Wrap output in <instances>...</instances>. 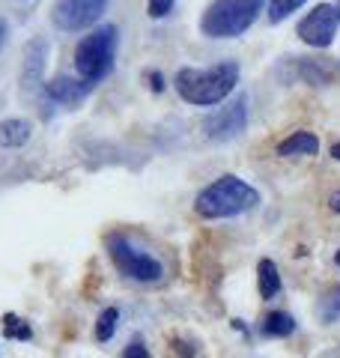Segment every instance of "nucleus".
Segmentation results:
<instances>
[{
    "label": "nucleus",
    "mask_w": 340,
    "mask_h": 358,
    "mask_svg": "<svg viewBox=\"0 0 340 358\" xmlns=\"http://www.w3.org/2000/svg\"><path fill=\"white\" fill-rule=\"evenodd\" d=\"M236 84H239V63L236 60H221L209 66V69H191V66H185L173 78L179 99H185L188 105H197V108L221 105L236 90Z\"/></svg>",
    "instance_id": "1"
},
{
    "label": "nucleus",
    "mask_w": 340,
    "mask_h": 358,
    "mask_svg": "<svg viewBox=\"0 0 340 358\" xmlns=\"http://www.w3.org/2000/svg\"><path fill=\"white\" fill-rule=\"evenodd\" d=\"M260 203V192L254 185H248L245 179L227 173L218 176L212 185H206L194 200V209L200 218H236L242 212L254 209Z\"/></svg>",
    "instance_id": "2"
},
{
    "label": "nucleus",
    "mask_w": 340,
    "mask_h": 358,
    "mask_svg": "<svg viewBox=\"0 0 340 358\" xmlns=\"http://www.w3.org/2000/svg\"><path fill=\"white\" fill-rule=\"evenodd\" d=\"M117 27L105 24L75 45V72L84 84H99L113 72V57H117Z\"/></svg>",
    "instance_id": "3"
},
{
    "label": "nucleus",
    "mask_w": 340,
    "mask_h": 358,
    "mask_svg": "<svg viewBox=\"0 0 340 358\" xmlns=\"http://www.w3.org/2000/svg\"><path fill=\"white\" fill-rule=\"evenodd\" d=\"M263 0H212L200 18V33L209 39H236L257 21Z\"/></svg>",
    "instance_id": "4"
},
{
    "label": "nucleus",
    "mask_w": 340,
    "mask_h": 358,
    "mask_svg": "<svg viewBox=\"0 0 340 358\" xmlns=\"http://www.w3.org/2000/svg\"><path fill=\"white\" fill-rule=\"evenodd\" d=\"M108 254L113 266H117V272L122 278H129V281H138V284H158L164 278V266L158 257H153L150 251L138 248L129 236H122V233H108Z\"/></svg>",
    "instance_id": "5"
},
{
    "label": "nucleus",
    "mask_w": 340,
    "mask_h": 358,
    "mask_svg": "<svg viewBox=\"0 0 340 358\" xmlns=\"http://www.w3.org/2000/svg\"><path fill=\"white\" fill-rule=\"evenodd\" d=\"M251 99L245 93H239L236 99H230L224 108L212 110V114L203 120V134L215 143H224V141H233L248 129V117H251Z\"/></svg>",
    "instance_id": "6"
},
{
    "label": "nucleus",
    "mask_w": 340,
    "mask_h": 358,
    "mask_svg": "<svg viewBox=\"0 0 340 358\" xmlns=\"http://www.w3.org/2000/svg\"><path fill=\"white\" fill-rule=\"evenodd\" d=\"M111 0H54L51 6V21L54 27L66 33H81L93 27L96 21L108 13Z\"/></svg>",
    "instance_id": "7"
},
{
    "label": "nucleus",
    "mask_w": 340,
    "mask_h": 358,
    "mask_svg": "<svg viewBox=\"0 0 340 358\" xmlns=\"http://www.w3.org/2000/svg\"><path fill=\"white\" fill-rule=\"evenodd\" d=\"M337 24L340 18L334 3H320L299 21V39L311 48H328L337 36Z\"/></svg>",
    "instance_id": "8"
},
{
    "label": "nucleus",
    "mask_w": 340,
    "mask_h": 358,
    "mask_svg": "<svg viewBox=\"0 0 340 358\" xmlns=\"http://www.w3.org/2000/svg\"><path fill=\"white\" fill-rule=\"evenodd\" d=\"M42 93L45 99H48L51 105H63V108H75V105H81L87 93H90V84H84L81 78H54V81L48 84H42Z\"/></svg>",
    "instance_id": "9"
},
{
    "label": "nucleus",
    "mask_w": 340,
    "mask_h": 358,
    "mask_svg": "<svg viewBox=\"0 0 340 358\" xmlns=\"http://www.w3.org/2000/svg\"><path fill=\"white\" fill-rule=\"evenodd\" d=\"M45 54H48V42L45 39H30L24 45V72H21V84H24V90L42 87Z\"/></svg>",
    "instance_id": "10"
},
{
    "label": "nucleus",
    "mask_w": 340,
    "mask_h": 358,
    "mask_svg": "<svg viewBox=\"0 0 340 358\" xmlns=\"http://www.w3.org/2000/svg\"><path fill=\"white\" fill-rule=\"evenodd\" d=\"M320 152V138L313 131H292L290 138L278 143V155L283 159H296V155H316Z\"/></svg>",
    "instance_id": "11"
},
{
    "label": "nucleus",
    "mask_w": 340,
    "mask_h": 358,
    "mask_svg": "<svg viewBox=\"0 0 340 358\" xmlns=\"http://www.w3.org/2000/svg\"><path fill=\"white\" fill-rule=\"evenodd\" d=\"M30 134H33V126L27 120L6 117L3 122H0V147L3 150H18V147H24V143L30 141Z\"/></svg>",
    "instance_id": "12"
},
{
    "label": "nucleus",
    "mask_w": 340,
    "mask_h": 358,
    "mask_svg": "<svg viewBox=\"0 0 340 358\" xmlns=\"http://www.w3.org/2000/svg\"><path fill=\"white\" fill-rule=\"evenodd\" d=\"M257 289H260V299H266V301H271L281 293V272L275 260H269V257H263L257 263Z\"/></svg>",
    "instance_id": "13"
},
{
    "label": "nucleus",
    "mask_w": 340,
    "mask_h": 358,
    "mask_svg": "<svg viewBox=\"0 0 340 358\" xmlns=\"http://www.w3.org/2000/svg\"><path fill=\"white\" fill-rule=\"evenodd\" d=\"M260 331H263V338H290V334L296 331V320H292V313H287V310L266 313L263 322H260Z\"/></svg>",
    "instance_id": "14"
},
{
    "label": "nucleus",
    "mask_w": 340,
    "mask_h": 358,
    "mask_svg": "<svg viewBox=\"0 0 340 358\" xmlns=\"http://www.w3.org/2000/svg\"><path fill=\"white\" fill-rule=\"evenodd\" d=\"M316 317H320L325 326H332V322L340 320V284L328 287L325 293L320 296V305H316Z\"/></svg>",
    "instance_id": "15"
},
{
    "label": "nucleus",
    "mask_w": 340,
    "mask_h": 358,
    "mask_svg": "<svg viewBox=\"0 0 340 358\" xmlns=\"http://www.w3.org/2000/svg\"><path fill=\"white\" fill-rule=\"evenodd\" d=\"M299 75H302L308 84H313V87H323V84L332 81V72H328L325 66H323L320 60H313V57H302V60H299Z\"/></svg>",
    "instance_id": "16"
},
{
    "label": "nucleus",
    "mask_w": 340,
    "mask_h": 358,
    "mask_svg": "<svg viewBox=\"0 0 340 358\" xmlns=\"http://www.w3.org/2000/svg\"><path fill=\"white\" fill-rule=\"evenodd\" d=\"M117 322H120V310L117 308H105L99 313V322H96V341L99 343H108L117 331Z\"/></svg>",
    "instance_id": "17"
},
{
    "label": "nucleus",
    "mask_w": 340,
    "mask_h": 358,
    "mask_svg": "<svg viewBox=\"0 0 340 358\" xmlns=\"http://www.w3.org/2000/svg\"><path fill=\"white\" fill-rule=\"evenodd\" d=\"M3 334L9 341H33V329L21 317H15V313L3 317Z\"/></svg>",
    "instance_id": "18"
},
{
    "label": "nucleus",
    "mask_w": 340,
    "mask_h": 358,
    "mask_svg": "<svg viewBox=\"0 0 340 358\" xmlns=\"http://www.w3.org/2000/svg\"><path fill=\"white\" fill-rule=\"evenodd\" d=\"M304 3H308V0H269V21L271 24H281L283 18H290Z\"/></svg>",
    "instance_id": "19"
},
{
    "label": "nucleus",
    "mask_w": 340,
    "mask_h": 358,
    "mask_svg": "<svg viewBox=\"0 0 340 358\" xmlns=\"http://www.w3.org/2000/svg\"><path fill=\"white\" fill-rule=\"evenodd\" d=\"M176 0H146V13H150V18H164L170 9H173Z\"/></svg>",
    "instance_id": "20"
},
{
    "label": "nucleus",
    "mask_w": 340,
    "mask_h": 358,
    "mask_svg": "<svg viewBox=\"0 0 340 358\" xmlns=\"http://www.w3.org/2000/svg\"><path fill=\"white\" fill-rule=\"evenodd\" d=\"M122 358H150V350H146L141 341H134V343H129L126 350H122Z\"/></svg>",
    "instance_id": "21"
},
{
    "label": "nucleus",
    "mask_w": 340,
    "mask_h": 358,
    "mask_svg": "<svg viewBox=\"0 0 340 358\" xmlns=\"http://www.w3.org/2000/svg\"><path fill=\"white\" fill-rule=\"evenodd\" d=\"M146 81H150L153 93H162V90H164V75L162 72H146Z\"/></svg>",
    "instance_id": "22"
},
{
    "label": "nucleus",
    "mask_w": 340,
    "mask_h": 358,
    "mask_svg": "<svg viewBox=\"0 0 340 358\" xmlns=\"http://www.w3.org/2000/svg\"><path fill=\"white\" fill-rule=\"evenodd\" d=\"M173 350H176L179 358H191V355H194V346L185 343V341H176V343H173Z\"/></svg>",
    "instance_id": "23"
},
{
    "label": "nucleus",
    "mask_w": 340,
    "mask_h": 358,
    "mask_svg": "<svg viewBox=\"0 0 340 358\" xmlns=\"http://www.w3.org/2000/svg\"><path fill=\"white\" fill-rule=\"evenodd\" d=\"M328 209H332V212H340V192H334L332 197H328Z\"/></svg>",
    "instance_id": "24"
},
{
    "label": "nucleus",
    "mask_w": 340,
    "mask_h": 358,
    "mask_svg": "<svg viewBox=\"0 0 340 358\" xmlns=\"http://www.w3.org/2000/svg\"><path fill=\"white\" fill-rule=\"evenodd\" d=\"M328 152H332V159H334V162H340V141L332 143V150H328Z\"/></svg>",
    "instance_id": "25"
},
{
    "label": "nucleus",
    "mask_w": 340,
    "mask_h": 358,
    "mask_svg": "<svg viewBox=\"0 0 340 358\" xmlns=\"http://www.w3.org/2000/svg\"><path fill=\"white\" fill-rule=\"evenodd\" d=\"M334 9H337V18H340V0H337V3H334Z\"/></svg>",
    "instance_id": "26"
},
{
    "label": "nucleus",
    "mask_w": 340,
    "mask_h": 358,
    "mask_svg": "<svg viewBox=\"0 0 340 358\" xmlns=\"http://www.w3.org/2000/svg\"><path fill=\"white\" fill-rule=\"evenodd\" d=\"M334 263H337V266H340V251H337V257H334Z\"/></svg>",
    "instance_id": "27"
},
{
    "label": "nucleus",
    "mask_w": 340,
    "mask_h": 358,
    "mask_svg": "<svg viewBox=\"0 0 340 358\" xmlns=\"http://www.w3.org/2000/svg\"><path fill=\"white\" fill-rule=\"evenodd\" d=\"M0 33H3V27H0Z\"/></svg>",
    "instance_id": "28"
}]
</instances>
